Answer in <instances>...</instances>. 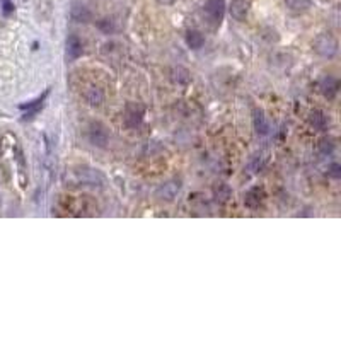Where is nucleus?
<instances>
[{"mask_svg":"<svg viewBox=\"0 0 341 341\" xmlns=\"http://www.w3.org/2000/svg\"><path fill=\"white\" fill-rule=\"evenodd\" d=\"M314 52L322 58H334L338 55V39L333 34H319L314 39Z\"/></svg>","mask_w":341,"mask_h":341,"instance_id":"nucleus-1","label":"nucleus"},{"mask_svg":"<svg viewBox=\"0 0 341 341\" xmlns=\"http://www.w3.org/2000/svg\"><path fill=\"white\" fill-rule=\"evenodd\" d=\"M144 114H145V109H144V106H142V104L128 103L126 108H125V123H126V126L137 128L142 123V119H144Z\"/></svg>","mask_w":341,"mask_h":341,"instance_id":"nucleus-2","label":"nucleus"},{"mask_svg":"<svg viewBox=\"0 0 341 341\" xmlns=\"http://www.w3.org/2000/svg\"><path fill=\"white\" fill-rule=\"evenodd\" d=\"M205 12L214 24H220L224 19V12H225L224 0H206L205 2Z\"/></svg>","mask_w":341,"mask_h":341,"instance_id":"nucleus-3","label":"nucleus"},{"mask_svg":"<svg viewBox=\"0 0 341 341\" xmlns=\"http://www.w3.org/2000/svg\"><path fill=\"white\" fill-rule=\"evenodd\" d=\"M181 190V181H178V179H173V181L162 184V186L159 188L157 193H155V196L159 198V200H165V201H170L176 198V195Z\"/></svg>","mask_w":341,"mask_h":341,"instance_id":"nucleus-4","label":"nucleus"},{"mask_svg":"<svg viewBox=\"0 0 341 341\" xmlns=\"http://www.w3.org/2000/svg\"><path fill=\"white\" fill-rule=\"evenodd\" d=\"M89 140L98 147H104L108 144V132L101 123H92L89 126Z\"/></svg>","mask_w":341,"mask_h":341,"instance_id":"nucleus-5","label":"nucleus"},{"mask_svg":"<svg viewBox=\"0 0 341 341\" xmlns=\"http://www.w3.org/2000/svg\"><path fill=\"white\" fill-rule=\"evenodd\" d=\"M229 11H230V16L236 21H244L247 17V14H249V4H247L246 0H232Z\"/></svg>","mask_w":341,"mask_h":341,"instance_id":"nucleus-6","label":"nucleus"},{"mask_svg":"<svg viewBox=\"0 0 341 341\" xmlns=\"http://www.w3.org/2000/svg\"><path fill=\"white\" fill-rule=\"evenodd\" d=\"M338 89H339V82L334 79V77H324L321 82H319V91L321 94L324 96V98H334L336 94H338Z\"/></svg>","mask_w":341,"mask_h":341,"instance_id":"nucleus-7","label":"nucleus"},{"mask_svg":"<svg viewBox=\"0 0 341 341\" xmlns=\"http://www.w3.org/2000/svg\"><path fill=\"white\" fill-rule=\"evenodd\" d=\"M309 121H311V125L319 132H324L329 125L328 116H326L322 111H319V109H316V111H312L311 114H309Z\"/></svg>","mask_w":341,"mask_h":341,"instance_id":"nucleus-8","label":"nucleus"},{"mask_svg":"<svg viewBox=\"0 0 341 341\" xmlns=\"http://www.w3.org/2000/svg\"><path fill=\"white\" fill-rule=\"evenodd\" d=\"M263 198H265V193H263L261 188H252L246 193V196H244V203H246L249 208H256V206L261 205Z\"/></svg>","mask_w":341,"mask_h":341,"instance_id":"nucleus-9","label":"nucleus"},{"mask_svg":"<svg viewBox=\"0 0 341 341\" xmlns=\"http://www.w3.org/2000/svg\"><path fill=\"white\" fill-rule=\"evenodd\" d=\"M82 55V43L77 36H68L67 39V57L70 60H77Z\"/></svg>","mask_w":341,"mask_h":341,"instance_id":"nucleus-10","label":"nucleus"},{"mask_svg":"<svg viewBox=\"0 0 341 341\" xmlns=\"http://www.w3.org/2000/svg\"><path fill=\"white\" fill-rule=\"evenodd\" d=\"M252 121H254V130H256L258 135H266V133H268L270 126H268V121H266L265 113H263L261 109H256L254 111Z\"/></svg>","mask_w":341,"mask_h":341,"instance_id":"nucleus-11","label":"nucleus"},{"mask_svg":"<svg viewBox=\"0 0 341 341\" xmlns=\"http://www.w3.org/2000/svg\"><path fill=\"white\" fill-rule=\"evenodd\" d=\"M186 43H188V46H190L191 50H200L201 46L205 45V38H203V34L200 33V31H188L186 33Z\"/></svg>","mask_w":341,"mask_h":341,"instance_id":"nucleus-12","label":"nucleus"},{"mask_svg":"<svg viewBox=\"0 0 341 341\" xmlns=\"http://www.w3.org/2000/svg\"><path fill=\"white\" fill-rule=\"evenodd\" d=\"M285 6L290 12L293 14H301L306 12L309 7H311V0H285Z\"/></svg>","mask_w":341,"mask_h":341,"instance_id":"nucleus-13","label":"nucleus"},{"mask_svg":"<svg viewBox=\"0 0 341 341\" xmlns=\"http://www.w3.org/2000/svg\"><path fill=\"white\" fill-rule=\"evenodd\" d=\"M86 99L89 101V103L92 104V106H99L101 103H103V99H104V96H103V91L99 89V87H89L87 89V92H86Z\"/></svg>","mask_w":341,"mask_h":341,"instance_id":"nucleus-14","label":"nucleus"},{"mask_svg":"<svg viewBox=\"0 0 341 341\" xmlns=\"http://www.w3.org/2000/svg\"><path fill=\"white\" fill-rule=\"evenodd\" d=\"M173 79H174V82H178V84H188L190 82V72L186 70V68H183V67H178V68H174L173 70Z\"/></svg>","mask_w":341,"mask_h":341,"instance_id":"nucleus-15","label":"nucleus"},{"mask_svg":"<svg viewBox=\"0 0 341 341\" xmlns=\"http://www.w3.org/2000/svg\"><path fill=\"white\" fill-rule=\"evenodd\" d=\"M215 195H217V198H219V200L227 201L229 198H230L229 186H227V184H224V183H220L219 186H215Z\"/></svg>","mask_w":341,"mask_h":341,"instance_id":"nucleus-16","label":"nucleus"},{"mask_svg":"<svg viewBox=\"0 0 341 341\" xmlns=\"http://www.w3.org/2000/svg\"><path fill=\"white\" fill-rule=\"evenodd\" d=\"M319 149L322 154H331V152L334 150V142L333 138H322L319 142Z\"/></svg>","mask_w":341,"mask_h":341,"instance_id":"nucleus-17","label":"nucleus"},{"mask_svg":"<svg viewBox=\"0 0 341 341\" xmlns=\"http://www.w3.org/2000/svg\"><path fill=\"white\" fill-rule=\"evenodd\" d=\"M328 174L331 178H334V179H339L341 178V165L338 164V162H333L329 165V170H328Z\"/></svg>","mask_w":341,"mask_h":341,"instance_id":"nucleus-18","label":"nucleus"},{"mask_svg":"<svg viewBox=\"0 0 341 341\" xmlns=\"http://www.w3.org/2000/svg\"><path fill=\"white\" fill-rule=\"evenodd\" d=\"M14 11V6L11 2H9V0H4V12L6 14H11Z\"/></svg>","mask_w":341,"mask_h":341,"instance_id":"nucleus-19","label":"nucleus"},{"mask_svg":"<svg viewBox=\"0 0 341 341\" xmlns=\"http://www.w3.org/2000/svg\"><path fill=\"white\" fill-rule=\"evenodd\" d=\"M160 6H170V4H174L176 0H157Z\"/></svg>","mask_w":341,"mask_h":341,"instance_id":"nucleus-20","label":"nucleus"}]
</instances>
